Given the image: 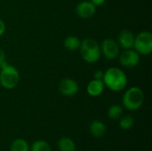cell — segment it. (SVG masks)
I'll use <instances>...</instances> for the list:
<instances>
[{
  "label": "cell",
  "mask_w": 152,
  "mask_h": 151,
  "mask_svg": "<svg viewBox=\"0 0 152 151\" xmlns=\"http://www.w3.org/2000/svg\"><path fill=\"white\" fill-rule=\"evenodd\" d=\"M102 82L110 90L113 92H120L124 90L127 85V77L122 69L112 67L103 73Z\"/></svg>",
  "instance_id": "cell-1"
},
{
  "label": "cell",
  "mask_w": 152,
  "mask_h": 151,
  "mask_svg": "<svg viewBox=\"0 0 152 151\" xmlns=\"http://www.w3.org/2000/svg\"><path fill=\"white\" fill-rule=\"evenodd\" d=\"M79 50L82 58L87 63H95L101 58V47L93 38H86L80 42Z\"/></svg>",
  "instance_id": "cell-2"
},
{
  "label": "cell",
  "mask_w": 152,
  "mask_h": 151,
  "mask_svg": "<svg viewBox=\"0 0 152 151\" xmlns=\"http://www.w3.org/2000/svg\"><path fill=\"white\" fill-rule=\"evenodd\" d=\"M144 101V93L139 87L133 86L126 91L122 98L123 106L131 111L137 110L142 107Z\"/></svg>",
  "instance_id": "cell-3"
},
{
  "label": "cell",
  "mask_w": 152,
  "mask_h": 151,
  "mask_svg": "<svg viewBox=\"0 0 152 151\" xmlns=\"http://www.w3.org/2000/svg\"><path fill=\"white\" fill-rule=\"evenodd\" d=\"M20 81V74L17 69L7 62L0 66V85L8 90L15 88Z\"/></svg>",
  "instance_id": "cell-4"
},
{
  "label": "cell",
  "mask_w": 152,
  "mask_h": 151,
  "mask_svg": "<svg viewBox=\"0 0 152 151\" xmlns=\"http://www.w3.org/2000/svg\"><path fill=\"white\" fill-rule=\"evenodd\" d=\"M134 50L142 55H149L152 52V34L149 31H142L134 37Z\"/></svg>",
  "instance_id": "cell-5"
},
{
  "label": "cell",
  "mask_w": 152,
  "mask_h": 151,
  "mask_svg": "<svg viewBox=\"0 0 152 151\" xmlns=\"http://www.w3.org/2000/svg\"><path fill=\"white\" fill-rule=\"evenodd\" d=\"M101 53L108 60H114L118 56L119 47L117 42L111 38H106L102 41L101 45Z\"/></svg>",
  "instance_id": "cell-6"
},
{
  "label": "cell",
  "mask_w": 152,
  "mask_h": 151,
  "mask_svg": "<svg viewBox=\"0 0 152 151\" xmlns=\"http://www.w3.org/2000/svg\"><path fill=\"white\" fill-rule=\"evenodd\" d=\"M120 64L125 68H134L140 61V54L132 49H126L119 57Z\"/></svg>",
  "instance_id": "cell-7"
},
{
  "label": "cell",
  "mask_w": 152,
  "mask_h": 151,
  "mask_svg": "<svg viewBox=\"0 0 152 151\" xmlns=\"http://www.w3.org/2000/svg\"><path fill=\"white\" fill-rule=\"evenodd\" d=\"M58 89L62 95L71 97L77 93L78 85L75 80L71 78H63L60 81Z\"/></svg>",
  "instance_id": "cell-8"
},
{
  "label": "cell",
  "mask_w": 152,
  "mask_h": 151,
  "mask_svg": "<svg viewBox=\"0 0 152 151\" xmlns=\"http://www.w3.org/2000/svg\"><path fill=\"white\" fill-rule=\"evenodd\" d=\"M77 14L83 19H88L96 12V6L91 1H82L76 7Z\"/></svg>",
  "instance_id": "cell-9"
},
{
  "label": "cell",
  "mask_w": 152,
  "mask_h": 151,
  "mask_svg": "<svg viewBox=\"0 0 152 151\" xmlns=\"http://www.w3.org/2000/svg\"><path fill=\"white\" fill-rule=\"evenodd\" d=\"M134 37L135 36L131 31H129L128 29H123L120 31L118 37V44L124 49H131L132 47H134Z\"/></svg>",
  "instance_id": "cell-10"
},
{
  "label": "cell",
  "mask_w": 152,
  "mask_h": 151,
  "mask_svg": "<svg viewBox=\"0 0 152 151\" xmlns=\"http://www.w3.org/2000/svg\"><path fill=\"white\" fill-rule=\"evenodd\" d=\"M104 87H105V85H104L102 80L94 79V80L90 81V83L88 84V85L86 87V92L90 96L97 97V96H100L103 93Z\"/></svg>",
  "instance_id": "cell-11"
},
{
  "label": "cell",
  "mask_w": 152,
  "mask_h": 151,
  "mask_svg": "<svg viewBox=\"0 0 152 151\" xmlns=\"http://www.w3.org/2000/svg\"><path fill=\"white\" fill-rule=\"evenodd\" d=\"M89 131L94 138H101L106 133L107 127L103 122L100 120H94L89 125Z\"/></svg>",
  "instance_id": "cell-12"
},
{
  "label": "cell",
  "mask_w": 152,
  "mask_h": 151,
  "mask_svg": "<svg viewBox=\"0 0 152 151\" xmlns=\"http://www.w3.org/2000/svg\"><path fill=\"white\" fill-rule=\"evenodd\" d=\"M58 149L60 151H75L76 144L69 137H61L58 141Z\"/></svg>",
  "instance_id": "cell-13"
},
{
  "label": "cell",
  "mask_w": 152,
  "mask_h": 151,
  "mask_svg": "<svg viewBox=\"0 0 152 151\" xmlns=\"http://www.w3.org/2000/svg\"><path fill=\"white\" fill-rule=\"evenodd\" d=\"M64 47L69 51H76L79 49L80 40L75 36H69L64 39Z\"/></svg>",
  "instance_id": "cell-14"
},
{
  "label": "cell",
  "mask_w": 152,
  "mask_h": 151,
  "mask_svg": "<svg viewBox=\"0 0 152 151\" xmlns=\"http://www.w3.org/2000/svg\"><path fill=\"white\" fill-rule=\"evenodd\" d=\"M10 151H29V146L25 140L18 138L12 142Z\"/></svg>",
  "instance_id": "cell-15"
},
{
  "label": "cell",
  "mask_w": 152,
  "mask_h": 151,
  "mask_svg": "<svg viewBox=\"0 0 152 151\" xmlns=\"http://www.w3.org/2000/svg\"><path fill=\"white\" fill-rule=\"evenodd\" d=\"M123 116V107L120 105H112L108 110V117L111 120H119Z\"/></svg>",
  "instance_id": "cell-16"
},
{
  "label": "cell",
  "mask_w": 152,
  "mask_h": 151,
  "mask_svg": "<svg viewBox=\"0 0 152 151\" xmlns=\"http://www.w3.org/2000/svg\"><path fill=\"white\" fill-rule=\"evenodd\" d=\"M134 123V117L130 115L122 116L119 118V125L122 130H129L133 127Z\"/></svg>",
  "instance_id": "cell-17"
},
{
  "label": "cell",
  "mask_w": 152,
  "mask_h": 151,
  "mask_svg": "<svg viewBox=\"0 0 152 151\" xmlns=\"http://www.w3.org/2000/svg\"><path fill=\"white\" fill-rule=\"evenodd\" d=\"M31 151H52V149L46 142L37 140L33 142L31 146Z\"/></svg>",
  "instance_id": "cell-18"
},
{
  "label": "cell",
  "mask_w": 152,
  "mask_h": 151,
  "mask_svg": "<svg viewBox=\"0 0 152 151\" xmlns=\"http://www.w3.org/2000/svg\"><path fill=\"white\" fill-rule=\"evenodd\" d=\"M6 62H7V61H6L5 53H4V50L0 48V66L3 65V64H4V63H6Z\"/></svg>",
  "instance_id": "cell-19"
},
{
  "label": "cell",
  "mask_w": 152,
  "mask_h": 151,
  "mask_svg": "<svg viewBox=\"0 0 152 151\" xmlns=\"http://www.w3.org/2000/svg\"><path fill=\"white\" fill-rule=\"evenodd\" d=\"M103 73H104V72H102V70H97V71L94 73V79L102 80V77H103Z\"/></svg>",
  "instance_id": "cell-20"
},
{
  "label": "cell",
  "mask_w": 152,
  "mask_h": 151,
  "mask_svg": "<svg viewBox=\"0 0 152 151\" xmlns=\"http://www.w3.org/2000/svg\"><path fill=\"white\" fill-rule=\"evenodd\" d=\"M5 32V24L3 20L0 19V36H3Z\"/></svg>",
  "instance_id": "cell-21"
},
{
  "label": "cell",
  "mask_w": 152,
  "mask_h": 151,
  "mask_svg": "<svg viewBox=\"0 0 152 151\" xmlns=\"http://www.w3.org/2000/svg\"><path fill=\"white\" fill-rule=\"evenodd\" d=\"M91 2L95 5V6H99L102 5L105 3V0H91Z\"/></svg>",
  "instance_id": "cell-22"
}]
</instances>
